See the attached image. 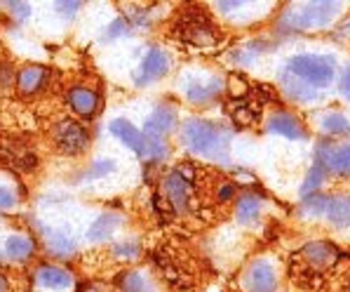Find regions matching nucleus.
I'll return each mask as SVG.
<instances>
[{
  "mask_svg": "<svg viewBox=\"0 0 350 292\" xmlns=\"http://www.w3.org/2000/svg\"><path fill=\"white\" fill-rule=\"evenodd\" d=\"M181 142L193 154L204 156V158H219V156H226L228 134L214 123L202 121V118H191L181 127Z\"/></svg>",
  "mask_w": 350,
  "mask_h": 292,
  "instance_id": "1",
  "label": "nucleus"
},
{
  "mask_svg": "<svg viewBox=\"0 0 350 292\" xmlns=\"http://www.w3.org/2000/svg\"><path fill=\"white\" fill-rule=\"evenodd\" d=\"M294 78L304 80L310 88H325L334 75V62L329 57L317 55H299L289 62V71Z\"/></svg>",
  "mask_w": 350,
  "mask_h": 292,
  "instance_id": "2",
  "label": "nucleus"
},
{
  "mask_svg": "<svg viewBox=\"0 0 350 292\" xmlns=\"http://www.w3.org/2000/svg\"><path fill=\"white\" fill-rule=\"evenodd\" d=\"M179 36L193 45H212L217 40V31H214L212 21L200 10H188L184 19L179 21Z\"/></svg>",
  "mask_w": 350,
  "mask_h": 292,
  "instance_id": "3",
  "label": "nucleus"
},
{
  "mask_svg": "<svg viewBox=\"0 0 350 292\" xmlns=\"http://www.w3.org/2000/svg\"><path fill=\"white\" fill-rule=\"evenodd\" d=\"M317 165L325 172L348 175L350 172V142H322L317 146Z\"/></svg>",
  "mask_w": 350,
  "mask_h": 292,
  "instance_id": "4",
  "label": "nucleus"
},
{
  "mask_svg": "<svg viewBox=\"0 0 350 292\" xmlns=\"http://www.w3.org/2000/svg\"><path fill=\"white\" fill-rule=\"evenodd\" d=\"M191 180L193 177L188 175L184 167L170 172L165 180V198L172 205V210L179 215L188 212V205H191Z\"/></svg>",
  "mask_w": 350,
  "mask_h": 292,
  "instance_id": "5",
  "label": "nucleus"
},
{
  "mask_svg": "<svg viewBox=\"0 0 350 292\" xmlns=\"http://www.w3.org/2000/svg\"><path fill=\"white\" fill-rule=\"evenodd\" d=\"M55 142L64 154L78 156L88 149L90 137H88V130L80 125L78 121H68L66 118V121H62L55 125Z\"/></svg>",
  "mask_w": 350,
  "mask_h": 292,
  "instance_id": "6",
  "label": "nucleus"
},
{
  "mask_svg": "<svg viewBox=\"0 0 350 292\" xmlns=\"http://www.w3.org/2000/svg\"><path fill=\"white\" fill-rule=\"evenodd\" d=\"M167 71H170V57H167V52L163 47H148L146 55L139 62L134 80H137V85H146V83H153V80L163 78Z\"/></svg>",
  "mask_w": 350,
  "mask_h": 292,
  "instance_id": "7",
  "label": "nucleus"
},
{
  "mask_svg": "<svg viewBox=\"0 0 350 292\" xmlns=\"http://www.w3.org/2000/svg\"><path fill=\"white\" fill-rule=\"evenodd\" d=\"M186 99L193 104H209L212 99H217L221 92V80L219 78H198V75H186L181 83Z\"/></svg>",
  "mask_w": 350,
  "mask_h": 292,
  "instance_id": "8",
  "label": "nucleus"
},
{
  "mask_svg": "<svg viewBox=\"0 0 350 292\" xmlns=\"http://www.w3.org/2000/svg\"><path fill=\"white\" fill-rule=\"evenodd\" d=\"M109 130L113 137H118L122 144L127 146V149H132L134 154L139 156H146L148 154V137L142 132V130H137L129 121L125 118H113L109 123Z\"/></svg>",
  "mask_w": 350,
  "mask_h": 292,
  "instance_id": "9",
  "label": "nucleus"
},
{
  "mask_svg": "<svg viewBox=\"0 0 350 292\" xmlns=\"http://www.w3.org/2000/svg\"><path fill=\"white\" fill-rule=\"evenodd\" d=\"M245 288L250 292H275L278 288L275 269L268 262H256L254 267L245 273Z\"/></svg>",
  "mask_w": 350,
  "mask_h": 292,
  "instance_id": "10",
  "label": "nucleus"
},
{
  "mask_svg": "<svg viewBox=\"0 0 350 292\" xmlns=\"http://www.w3.org/2000/svg\"><path fill=\"white\" fill-rule=\"evenodd\" d=\"M338 12V5L336 3H308L304 5L301 10H296L294 19L299 21L296 26H304V29H308V26H322L325 21L334 19V14Z\"/></svg>",
  "mask_w": 350,
  "mask_h": 292,
  "instance_id": "11",
  "label": "nucleus"
},
{
  "mask_svg": "<svg viewBox=\"0 0 350 292\" xmlns=\"http://www.w3.org/2000/svg\"><path fill=\"white\" fill-rule=\"evenodd\" d=\"M36 285L47 292H66L73 285V276L62 267H40L36 271Z\"/></svg>",
  "mask_w": 350,
  "mask_h": 292,
  "instance_id": "12",
  "label": "nucleus"
},
{
  "mask_svg": "<svg viewBox=\"0 0 350 292\" xmlns=\"http://www.w3.org/2000/svg\"><path fill=\"white\" fill-rule=\"evenodd\" d=\"M176 125V109L174 106H158L144 123V134L146 137H160L165 139V134Z\"/></svg>",
  "mask_w": 350,
  "mask_h": 292,
  "instance_id": "13",
  "label": "nucleus"
},
{
  "mask_svg": "<svg viewBox=\"0 0 350 292\" xmlns=\"http://www.w3.org/2000/svg\"><path fill=\"white\" fill-rule=\"evenodd\" d=\"M68 106L83 118H92L96 113V106H99V97L96 92L88 90V88H71L66 95Z\"/></svg>",
  "mask_w": 350,
  "mask_h": 292,
  "instance_id": "14",
  "label": "nucleus"
},
{
  "mask_svg": "<svg viewBox=\"0 0 350 292\" xmlns=\"http://www.w3.org/2000/svg\"><path fill=\"white\" fill-rule=\"evenodd\" d=\"M47 78H50V71L40 64H31V66L21 69L17 75V88L24 95H36L40 88H45Z\"/></svg>",
  "mask_w": 350,
  "mask_h": 292,
  "instance_id": "15",
  "label": "nucleus"
},
{
  "mask_svg": "<svg viewBox=\"0 0 350 292\" xmlns=\"http://www.w3.org/2000/svg\"><path fill=\"white\" fill-rule=\"evenodd\" d=\"M268 130L275 132L278 137H287V139H304L306 137L304 125H301L294 116H289V113H275V116L268 121Z\"/></svg>",
  "mask_w": 350,
  "mask_h": 292,
  "instance_id": "16",
  "label": "nucleus"
},
{
  "mask_svg": "<svg viewBox=\"0 0 350 292\" xmlns=\"http://www.w3.org/2000/svg\"><path fill=\"white\" fill-rule=\"evenodd\" d=\"M122 224V217L116 212H101L88 229V238L92 243H99V241H106L109 236H113L118 231V226Z\"/></svg>",
  "mask_w": 350,
  "mask_h": 292,
  "instance_id": "17",
  "label": "nucleus"
},
{
  "mask_svg": "<svg viewBox=\"0 0 350 292\" xmlns=\"http://www.w3.org/2000/svg\"><path fill=\"white\" fill-rule=\"evenodd\" d=\"M42 236H45L47 250H50L52 255L66 257V255H71V252L75 250V241H73V236L68 234V231H64V229H45V231H42Z\"/></svg>",
  "mask_w": 350,
  "mask_h": 292,
  "instance_id": "18",
  "label": "nucleus"
},
{
  "mask_svg": "<svg viewBox=\"0 0 350 292\" xmlns=\"http://www.w3.org/2000/svg\"><path fill=\"white\" fill-rule=\"evenodd\" d=\"M304 257L308 259V264L313 269H327L334 264V259H336V250H334L332 245H327V243H313V245H308L304 250Z\"/></svg>",
  "mask_w": 350,
  "mask_h": 292,
  "instance_id": "19",
  "label": "nucleus"
},
{
  "mask_svg": "<svg viewBox=\"0 0 350 292\" xmlns=\"http://www.w3.org/2000/svg\"><path fill=\"white\" fill-rule=\"evenodd\" d=\"M327 217H329L332 224L338 226V229H350V198H343V196L329 198Z\"/></svg>",
  "mask_w": 350,
  "mask_h": 292,
  "instance_id": "20",
  "label": "nucleus"
},
{
  "mask_svg": "<svg viewBox=\"0 0 350 292\" xmlns=\"http://www.w3.org/2000/svg\"><path fill=\"white\" fill-rule=\"evenodd\" d=\"M5 255L12 262H24V259L33 255V241L26 236H10L5 241Z\"/></svg>",
  "mask_w": 350,
  "mask_h": 292,
  "instance_id": "21",
  "label": "nucleus"
},
{
  "mask_svg": "<svg viewBox=\"0 0 350 292\" xmlns=\"http://www.w3.org/2000/svg\"><path fill=\"white\" fill-rule=\"evenodd\" d=\"M258 212H261V201H258L256 193H245V196L238 198V205H235V215L242 224H252L256 221Z\"/></svg>",
  "mask_w": 350,
  "mask_h": 292,
  "instance_id": "22",
  "label": "nucleus"
},
{
  "mask_svg": "<svg viewBox=\"0 0 350 292\" xmlns=\"http://www.w3.org/2000/svg\"><path fill=\"white\" fill-rule=\"evenodd\" d=\"M120 292H153V285L144 273L127 271L120 278Z\"/></svg>",
  "mask_w": 350,
  "mask_h": 292,
  "instance_id": "23",
  "label": "nucleus"
},
{
  "mask_svg": "<svg viewBox=\"0 0 350 292\" xmlns=\"http://www.w3.org/2000/svg\"><path fill=\"white\" fill-rule=\"evenodd\" d=\"M118 170V163L113 158H99L94 160L92 165H90V170L85 172V180L92 182V180H104V177L113 175V172Z\"/></svg>",
  "mask_w": 350,
  "mask_h": 292,
  "instance_id": "24",
  "label": "nucleus"
},
{
  "mask_svg": "<svg viewBox=\"0 0 350 292\" xmlns=\"http://www.w3.org/2000/svg\"><path fill=\"white\" fill-rule=\"evenodd\" d=\"M129 34V21L127 19H113L111 24H106L104 34H101V40L104 42H113V40H120Z\"/></svg>",
  "mask_w": 350,
  "mask_h": 292,
  "instance_id": "25",
  "label": "nucleus"
},
{
  "mask_svg": "<svg viewBox=\"0 0 350 292\" xmlns=\"http://www.w3.org/2000/svg\"><path fill=\"white\" fill-rule=\"evenodd\" d=\"M322 130H325L327 134H332V137H336V134L348 132L350 123L343 116H338V113H329V116H325V121H322Z\"/></svg>",
  "mask_w": 350,
  "mask_h": 292,
  "instance_id": "26",
  "label": "nucleus"
},
{
  "mask_svg": "<svg viewBox=\"0 0 350 292\" xmlns=\"http://www.w3.org/2000/svg\"><path fill=\"white\" fill-rule=\"evenodd\" d=\"M113 255L120 257V259H134L139 257V243L137 241H125V243H118Z\"/></svg>",
  "mask_w": 350,
  "mask_h": 292,
  "instance_id": "27",
  "label": "nucleus"
},
{
  "mask_svg": "<svg viewBox=\"0 0 350 292\" xmlns=\"http://www.w3.org/2000/svg\"><path fill=\"white\" fill-rule=\"evenodd\" d=\"M5 8H8V12L12 14L17 21H26L31 17V5L29 3H5Z\"/></svg>",
  "mask_w": 350,
  "mask_h": 292,
  "instance_id": "28",
  "label": "nucleus"
},
{
  "mask_svg": "<svg viewBox=\"0 0 350 292\" xmlns=\"http://www.w3.org/2000/svg\"><path fill=\"white\" fill-rule=\"evenodd\" d=\"M14 205H17V193L8 184L0 182V210H12Z\"/></svg>",
  "mask_w": 350,
  "mask_h": 292,
  "instance_id": "29",
  "label": "nucleus"
},
{
  "mask_svg": "<svg viewBox=\"0 0 350 292\" xmlns=\"http://www.w3.org/2000/svg\"><path fill=\"white\" fill-rule=\"evenodd\" d=\"M80 3H55V10L62 14L64 19H71L75 12H78Z\"/></svg>",
  "mask_w": 350,
  "mask_h": 292,
  "instance_id": "30",
  "label": "nucleus"
},
{
  "mask_svg": "<svg viewBox=\"0 0 350 292\" xmlns=\"http://www.w3.org/2000/svg\"><path fill=\"white\" fill-rule=\"evenodd\" d=\"M10 85H12V71L8 66H0V95H5Z\"/></svg>",
  "mask_w": 350,
  "mask_h": 292,
  "instance_id": "31",
  "label": "nucleus"
},
{
  "mask_svg": "<svg viewBox=\"0 0 350 292\" xmlns=\"http://www.w3.org/2000/svg\"><path fill=\"white\" fill-rule=\"evenodd\" d=\"M341 92L350 99V66H348V71H346V75H343V80H341Z\"/></svg>",
  "mask_w": 350,
  "mask_h": 292,
  "instance_id": "32",
  "label": "nucleus"
},
{
  "mask_svg": "<svg viewBox=\"0 0 350 292\" xmlns=\"http://www.w3.org/2000/svg\"><path fill=\"white\" fill-rule=\"evenodd\" d=\"M0 292H5V280L0 278Z\"/></svg>",
  "mask_w": 350,
  "mask_h": 292,
  "instance_id": "33",
  "label": "nucleus"
}]
</instances>
